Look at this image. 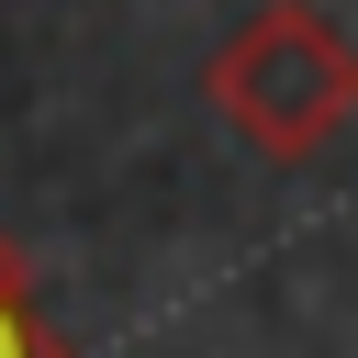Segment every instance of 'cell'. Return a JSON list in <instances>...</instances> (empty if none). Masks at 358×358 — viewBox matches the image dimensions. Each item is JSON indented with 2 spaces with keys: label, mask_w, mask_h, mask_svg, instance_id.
Returning a JSON list of instances; mask_svg holds the SVG:
<instances>
[{
  "label": "cell",
  "mask_w": 358,
  "mask_h": 358,
  "mask_svg": "<svg viewBox=\"0 0 358 358\" xmlns=\"http://www.w3.org/2000/svg\"><path fill=\"white\" fill-rule=\"evenodd\" d=\"M201 101H213L257 157L302 168V157H324V145L358 123V45H347V22L313 11V0H257V11L213 45Z\"/></svg>",
  "instance_id": "1"
},
{
  "label": "cell",
  "mask_w": 358,
  "mask_h": 358,
  "mask_svg": "<svg viewBox=\"0 0 358 358\" xmlns=\"http://www.w3.org/2000/svg\"><path fill=\"white\" fill-rule=\"evenodd\" d=\"M0 358H67L56 324H45V302H34V268L11 257V235H0Z\"/></svg>",
  "instance_id": "2"
}]
</instances>
